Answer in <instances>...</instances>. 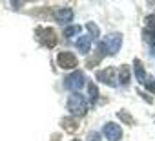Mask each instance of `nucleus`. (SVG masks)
<instances>
[{
  "instance_id": "9",
  "label": "nucleus",
  "mask_w": 155,
  "mask_h": 141,
  "mask_svg": "<svg viewBox=\"0 0 155 141\" xmlns=\"http://www.w3.org/2000/svg\"><path fill=\"white\" fill-rule=\"evenodd\" d=\"M55 19H57L58 24H68V22H71V19H73V11L68 9V8H60V9L55 11Z\"/></svg>"
},
{
  "instance_id": "19",
  "label": "nucleus",
  "mask_w": 155,
  "mask_h": 141,
  "mask_svg": "<svg viewBox=\"0 0 155 141\" xmlns=\"http://www.w3.org/2000/svg\"><path fill=\"white\" fill-rule=\"evenodd\" d=\"M73 141H79V139H73Z\"/></svg>"
},
{
  "instance_id": "13",
  "label": "nucleus",
  "mask_w": 155,
  "mask_h": 141,
  "mask_svg": "<svg viewBox=\"0 0 155 141\" xmlns=\"http://www.w3.org/2000/svg\"><path fill=\"white\" fill-rule=\"evenodd\" d=\"M77 126H79V121H75V119H62V128H66L68 132H73Z\"/></svg>"
},
{
  "instance_id": "2",
  "label": "nucleus",
  "mask_w": 155,
  "mask_h": 141,
  "mask_svg": "<svg viewBox=\"0 0 155 141\" xmlns=\"http://www.w3.org/2000/svg\"><path fill=\"white\" fill-rule=\"evenodd\" d=\"M68 108L73 115H84L88 112V101L81 94H71L68 99Z\"/></svg>"
},
{
  "instance_id": "18",
  "label": "nucleus",
  "mask_w": 155,
  "mask_h": 141,
  "mask_svg": "<svg viewBox=\"0 0 155 141\" xmlns=\"http://www.w3.org/2000/svg\"><path fill=\"white\" fill-rule=\"evenodd\" d=\"M88 141H101V134L99 132H91L90 137H88Z\"/></svg>"
},
{
  "instance_id": "6",
  "label": "nucleus",
  "mask_w": 155,
  "mask_h": 141,
  "mask_svg": "<svg viewBox=\"0 0 155 141\" xmlns=\"http://www.w3.org/2000/svg\"><path fill=\"white\" fill-rule=\"evenodd\" d=\"M102 134L110 139V141H120L122 139V128L117 123H108L102 128Z\"/></svg>"
},
{
  "instance_id": "4",
  "label": "nucleus",
  "mask_w": 155,
  "mask_h": 141,
  "mask_svg": "<svg viewBox=\"0 0 155 141\" xmlns=\"http://www.w3.org/2000/svg\"><path fill=\"white\" fill-rule=\"evenodd\" d=\"M37 37L40 40V44L46 46V48H53L57 44V33H55L53 28H40V29H37Z\"/></svg>"
},
{
  "instance_id": "12",
  "label": "nucleus",
  "mask_w": 155,
  "mask_h": 141,
  "mask_svg": "<svg viewBox=\"0 0 155 141\" xmlns=\"http://www.w3.org/2000/svg\"><path fill=\"white\" fill-rule=\"evenodd\" d=\"M119 83L120 84H128L130 83V68L128 66H120L119 68Z\"/></svg>"
},
{
  "instance_id": "10",
  "label": "nucleus",
  "mask_w": 155,
  "mask_h": 141,
  "mask_svg": "<svg viewBox=\"0 0 155 141\" xmlns=\"http://www.w3.org/2000/svg\"><path fill=\"white\" fill-rule=\"evenodd\" d=\"M133 68H135V75H137V81L144 84V83L148 81V75H146V72H144V66H142V62H140L139 59H135V60H133Z\"/></svg>"
},
{
  "instance_id": "7",
  "label": "nucleus",
  "mask_w": 155,
  "mask_h": 141,
  "mask_svg": "<svg viewBox=\"0 0 155 141\" xmlns=\"http://www.w3.org/2000/svg\"><path fill=\"white\" fill-rule=\"evenodd\" d=\"M142 37L148 44L155 46V15H150L146 19V28L142 31Z\"/></svg>"
},
{
  "instance_id": "8",
  "label": "nucleus",
  "mask_w": 155,
  "mask_h": 141,
  "mask_svg": "<svg viewBox=\"0 0 155 141\" xmlns=\"http://www.w3.org/2000/svg\"><path fill=\"white\" fill-rule=\"evenodd\" d=\"M97 81L108 84V86H113L115 84V70L113 68H106V70H101L97 74Z\"/></svg>"
},
{
  "instance_id": "17",
  "label": "nucleus",
  "mask_w": 155,
  "mask_h": 141,
  "mask_svg": "<svg viewBox=\"0 0 155 141\" xmlns=\"http://www.w3.org/2000/svg\"><path fill=\"white\" fill-rule=\"evenodd\" d=\"M144 86H146V90H148V92L155 94V81H150V79H148V81L144 83Z\"/></svg>"
},
{
  "instance_id": "3",
  "label": "nucleus",
  "mask_w": 155,
  "mask_h": 141,
  "mask_svg": "<svg viewBox=\"0 0 155 141\" xmlns=\"http://www.w3.org/2000/svg\"><path fill=\"white\" fill-rule=\"evenodd\" d=\"M84 83H86V75L81 72H73L71 75H68L66 77V81H64V84H66V88L68 90H71V92H79V90H82V86H84Z\"/></svg>"
},
{
  "instance_id": "16",
  "label": "nucleus",
  "mask_w": 155,
  "mask_h": 141,
  "mask_svg": "<svg viewBox=\"0 0 155 141\" xmlns=\"http://www.w3.org/2000/svg\"><path fill=\"white\" fill-rule=\"evenodd\" d=\"M88 90H90V95H91V101H95V97L99 95V90H97V86H95L93 83H90V86H88Z\"/></svg>"
},
{
  "instance_id": "11",
  "label": "nucleus",
  "mask_w": 155,
  "mask_h": 141,
  "mask_svg": "<svg viewBox=\"0 0 155 141\" xmlns=\"http://www.w3.org/2000/svg\"><path fill=\"white\" fill-rule=\"evenodd\" d=\"M91 40H93V39H91L90 35H82V37H81L79 40H77V48H79V51L86 55V53L90 51V46H91Z\"/></svg>"
},
{
  "instance_id": "1",
  "label": "nucleus",
  "mask_w": 155,
  "mask_h": 141,
  "mask_svg": "<svg viewBox=\"0 0 155 141\" xmlns=\"http://www.w3.org/2000/svg\"><path fill=\"white\" fill-rule=\"evenodd\" d=\"M120 46H122V35L120 33H111L99 44V48L102 50L104 55H117Z\"/></svg>"
},
{
  "instance_id": "14",
  "label": "nucleus",
  "mask_w": 155,
  "mask_h": 141,
  "mask_svg": "<svg viewBox=\"0 0 155 141\" xmlns=\"http://www.w3.org/2000/svg\"><path fill=\"white\" fill-rule=\"evenodd\" d=\"M81 31H82L81 26H69V28L64 29V37H66V39H71V37H75L77 33H81Z\"/></svg>"
},
{
  "instance_id": "15",
  "label": "nucleus",
  "mask_w": 155,
  "mask_h": 141,
  "mask_svg": "<svg viewBox=\"0 0 155 141\" xmlns=\"http://www.w3.org/2000/svg\"><path fill=\"white\" fill-rule=\"evenodd\" d=\"M86 28L91 31V33H90V37H91V39H97V37H99V28H97L93 22H88V24H86Z\"/></svg>"
},
{
  "instance_id": "5",
  "label": "nucleus",
  "mask_w": 155,
  "mask_h": 141,
  "mask_svg": "<svg viewBox=\"0 0 155 141\" xmlns=\"http://www.w3.org/2000/svg\"><path fill=\"white\" fill-rule=\"evenodd\" d=\"M57 62H58V66L60 68H64V70H71V68H75L77 66V57L71 53V51H60L58 53V57H57Z\"/></svg>"
}]
</instances>
